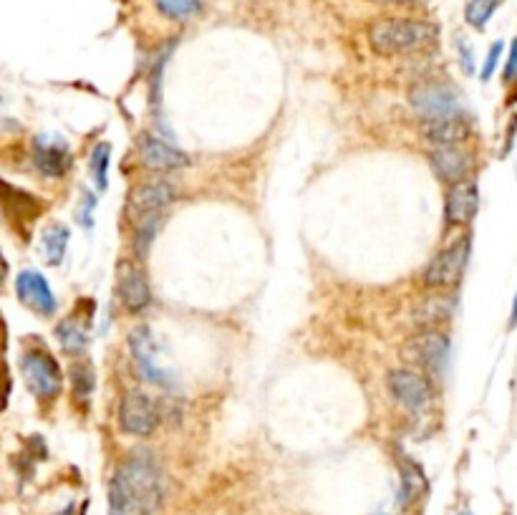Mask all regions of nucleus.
<instances>
[{
  "mask_svg": "<svg viewBox=\"0 0 517 515\" xmlns=\"http://www.w3.org/2000/svg\"><path fill=\"white\" fill-rule=\"evenodd\" d=\"M162 500V468L152 452H134L111 475L109 515H157Z\"/></svg>",
  "mask_w": 517,
  "mask_h": 515,
  "instance_id": "1",
  "label": "nucleus"
},
{
  "mask_svg": "<svg viewBox=\"0 0 517 515\" xmlns=\"http://www.w3.org/2000/svg\"><path fill=\"white\" fill-rule=\"evenodd\" d=\"M437 36L439 31L434 23L414 21V18H381L369 28V43L379 56L424 51L437 41Z\"/></svg>",
  "mask_w": 517,
  "mask_h": 515,
  "instance_id": "2",
  "label": "nucleus"
},
{
  "mask_svg": "<svg viewBox=\"0 0 517 515\" xmlns=\"http://www.w3.org/2000/svg\"><path fill=\"white\" fill-rule=\"evenodd\" d=\"M177 200V190L169 182H152V185L137 187L129 200V218L137 225V238H134V250L139 258H144L157 235L162 213Z\"/></svg>",
  "mask_w": 517,
  "mask_h": 515,
  "instance_id": "3",
  "label": "nucleus"
},
{
  "mask_svg": "<svg viewBox=\"0 0 517 515\" xmlns=\"http://www.w3.org/2000/svg\"><path fill=\"white\" fill-rule=\"evenodd\" d=\"M162 422V407L142 389H129L119 404V427L134 437H149Z\"/></svg>",
  "mask_w": 517,
  "mask_h": 515,
  "instance_id": "4",
  "label": "nucleus"
},
{
  "mask_svg": "<svg viewBox=\"0 0 517 515\" xmlns=\"http://www.w3.org/2000/svg\"><path fill=\"white\" fill-rule=\"evenodd\" d=\"M21 374L26 379L28 389L36 394L38 399H53L59 397L61 384H64V374H61L59 362L51 354L41 349L26 351L21 356Z\"/></svg>",
  "mask_w": 517,
  "mask_h": 515,
  "instance_id": "5",
  "label": "nucleus"
},
{
  "mask_svg": "<svg viewBox=\"0 0 517 515\" xmlns=\"http://www.w3.org/2000/svg\"><path fill=\"white\" fill-rule=\"evenodd\" d=\"M409 104L419 117H424V122L462 114L457 91L452 86L442 84V81H419V84H414L412 91H409Z\"/></svg>",
  "mask_w": 517,
  "mask_h": 515,
  "instance_id": "6",
  "label": "nucleus"
},
{
  "mask_svg": "<svg viewBox=\"0 0 517 515\" xmlns=\"http://www.w3.org/2000/svg\"><path fill=\"white\" fill-rule=\"evenodd\" d=\"M467 258H470V238L454 240L452 245L434 255L432 263L424 271V283L429 288L457 286L467 268Z\"/></svg>",
  "mask_w": 517,
  "mask_h": 515,
  "instance_id": "7",
  "label": "nucleus"
},
{
  "mask_svg": "<svg viewBox=\"0 0 517 515\" xmlns=\"http://www.w3.org/2000/svg\"><path fill=\"white\" fill-rule=\"evenodd\" d=\"M389 392L409 412H419L434 399V387L424 374L396 369L389 374Z\"/></svg>",
  "mask_w": 517,
  "mask_h": 515,
  "instance_id": "8",
  "label": "nucleus"
},
{
  "mask_svg": "<svg viewBox=\"0 0 517 515\" xmlns=\"http://www.w3.org/2000/svg\"><path fill=\"white\" fill-rule=\"evenodd\" d=\"M404 356L412 364L422 367L424 372L437 374L442 372L449 359V339L439 331H424L404 346Z\"/></svg>",
  "mask_w": 517,
  "mask_h": 515,
  "instance_id": "9",
  "label": "nucleus"
},
{
  "mask_svg": "<svg viewBox=\"0 0 517 515\" xmlns=\"http://www.w3.org/2000/svg\"><path fill=\"white\" fill-rule=\"evenodd\" d=\"M129 346H132V356L134 362H137V369L139 374H142L147 382L152 384H169V372L162 367V362H159V344L154 341L152 331L147 329V326H139V329L132 331V336H129Z\"/></svg>",
  "mask_w": 517,
  "mask_h": 515,
  "instance_id": "10",
  "label": "nucleus"
},
{
  "mask_svg": "<svg viewBox=\"0 0 517 515\" xmlns=\"http://www.w3.org/2000/svg\"><path fill=\"white\" fill-rule=\"evenodd\" d=\"M480 208V190L472 180L449 185L447 202H444V215L449 225H467L477 215Z\"/></svg>",
  "mask_w": 517,
  "mask_h": 515,
  "instance_id": "11",
  "label": "nucleus"
},
{
  "mask_svg": "<svg viewBox=\"0 0 517 515\" xmlns=\"http://www.w3.org/2000/svg\"><path fill=\"white\" fill-rule=\"evenodd\" d=\"M16 293L26 306H31L36 314L51 316L56 311V296L46 278L36 271H23L16 278Z\"/></svg>",
  "mask_w": 517,
  "mask_h": 515,
  "instance_id": "12",
  "label": "nucleus"
},
{
  "mask_svg": "<svg viewBox=\"0 0 517 515\" xmlns=\"http://www.w3.org/2000/svg\"><path fill=\"white\" fill-rule=\"evenodd\" d=\"M429 162H432L434 175H437L442 182H447V185L465 182L472 170V157L465 152V149H457V147L432 149V152H429Z\"/></svg>",
  "mask_w": 517,
  "mask_h": 515,
  "instance_id": "13",
  "label": "nucleus"
},
{
  "mask_svg": "<svg viewBox=\"0 0 517 515\" xmlns=\"http://www.w3.org/2000/svg\"><path fill=\"white\" fill-rule=\"evenodd\" d=\"M139 154H142L144 167L157 172L180 170V167L190 165L185 152L175 149L172 144L162 142V139L152 137V134H144V137L139 139Z\"/></svg>",
  "mask_w": 517,
  "mask_h": 515,
  "instance_id": "14",
  "label": "nucleus"
},
{
  "mask_svg": "<svg viewBox=\"0 0 517 515\" xmlns=\"http://www.w3.org/2000/svg\"><path fill=\"white\" fill-rule=\"evenodd\" d=\"M119 298H122L124 308L129 314H142L144 308L152 303V291L144 271H139L132 263H124L119 268Z\"/></svg>",
  "mask_w": 517,
  "mask_h": 515,
  "instance_id": "15",
  "label": "nucleus"
},
{
  "mask_svg": "<svg viewBox=\"0 0 517 515\" xmlns=\"http://www.w3.org/2000/svg\"><path fill=\"white\" fill-rule=\"evenodd\" d=\"M424 139L434 142L437 147H454V144L465 142L467 134H470V124L462 114H454V117H439V119H427L422 124Z\"/></svg>",
  "mask_w": 517,
  "mask_h": 515,
  "instance_id": "16",
  "label": "nucleus"
},
{
  "mask_svg": "<svg viewBox=\"0 0 517 515\" xmlns=\"http://www.w3.org/2000/svg\"><path fill=\"white\" fill-rule=\"evenodd\" d=\"M71 165V152L64 139H36V167L48 177H61Z\"/></svg>",
  "mask_w": 517,
  "mask_h": 515,
  "instance_id": "17",
  "label": "nucleus"
},
{
  "mask_svg": "<svg viewBox=\"0 0 517 515\" xmlns=\"http://www.w3.org/2000/svg\"><path fill=\"white\" fill-rule=\"evenodd\" d=\"M399 473H401V490H399V505L401 508H412L422 500V495L427 493V475L419 468L412 457H401L399 460Z\"/></svg>",
  "mask_w": 517,
  "mask_h": 515,
  "instance_id": "18",
  "label": "nucleus"
},
{
  "mask_svg": "<svg viewBox=\"0 0 517 515\" xmlns=\"http://www.w3.org/2000/svg\"><path fill=\"white\" fill-rule=\"evenodd\" d=\"M66 243H69V228H66V225L53 223L51 228L43 233V248H46L48 263H51V266H59V263L64 261Z\"/></svg>",
  "mask_w": 517,
  "mask_h": 515,
  "instance_id": "19",
  "label": "nucleus"
},
{
  "mask_svg": "<svg viewBox=\"0 0 517 515\" xmlns=\"http://www.w3.org/2000/svg\"><path fill=\"white\" fill-rule=\"evenodd\" d=\"M154 6L172 21H190V18L200 16L202 0H154Z\"/></svg>",
  "mask_w": 517,
  "mask_h": 515,
  "instance_id": "20",
  "label": "nucleus"
},
{
  "mask_svg": "<svg viewBox=\"0 0 517 515\" xmlns=\"http://www.w3.org/2000/svg\"><path fill=\"white\" fill-rule=\"evenodd\" d=\"M56 336H59V344L66 354H81V351L86 349V344H89V339H86V331L71 319H66L64 324H59Z\"/></svg>",
  "mask_w": 517,
  "mask_h": 515,
  "instance_id": "21",
  "label": "nucleus"
},
{
  "mask_svg": "<svg viewBox=\"0 0 517 515\" xmlns=\"http://www.w3.org/2000/svg\"><path fill=\"white\" fill-rule=\"evenodd\" d=\"M71 384H74V394L76 399H89L91 392H94V384H96V374H94V367H91L89 362H74L71 364Z\"/></svg>",
  "mask_w": 517,
  "mask_h": 515,
  "instance_id": "22",
  "label": "nucleus"
},
{
  "mask_svg": "<svg viewBox=\"0 0 517 515\" xmlns=\"http://www.w3.org/2000/svg\"><path fill=\"white\" fill-rule=\"evenodd\" d=\"M502 3H505V0H470V6H467L465 13L467 23H470L472 28H477V31H482Z\"/></svg>",
  "mask_w": 517,
  "mask_h": 515,
  "instance_id": "23",
  "label": "nucleus"
},
{
  "mask_svg": "<svg viewBox=\"0 0 517 515\" xmlns=\"http://www.w3.org/2000/svg\"><path fill=\"white\" fill-rule=\"evenodd\" d=\"M91 170H94V180L99 190H106V172H109V144H96L94 154H91Z\"/></svg>",
  "mask_w": 517,
  "mask_h": 515,
  "instance_id": "24",
  "label": "nucleus"
},
{
  "mask_svg": "<svg viewBox=\"0 0 517 515\" xmlns=\"http://www.w3.org/2000/svg\"><path fill=\"white\" fill-rule=\"evenodd\" d=\"M500 56H502V41H497V43H492L490 54H487L485 66H482V76H480L482 81H490L492 79V74H495L497 64H500Z\"/></svg>",
  "mask_w": 517,
  "mask_h": 515,
  "instance_id": "25",
  "label": "nucleus"
},
{
  "mask_svg": "<svg viewBox=\"0 0 517 515\" xmlns=\"http://www.w3.org/2000/svg\"><path fill=\"white\" fill-rule=\"evenodd\" d=\"M502 79L510 84V81L517 79V38L512 41V48H510V59H507V66H505V76Z\"/></svg>",
  "mask_w": 517,
  "mask_h": 515,
  "instance_id": "26",
  "label": "nucleus"
},
{
  "mask_svg": "<svg viewBox=\"0 0 517 515\" xmlns=\"http://www.w3.org/2000/svg\"><path fill=\"white\" fill-rule=\"evenodd\" d=\"M459 56H462V69L467 71V74H472L475 71V61H472V51L467 43L459 41Z\"/></svg>",
  "mask_w": 517,
  "mask_h": 515,
  "instance_id": "27",
  "label": "nucleus"
},
{
  "mask_svg": "<svg viewBox=\"0 0 517 515\" xmlns=\"http://www.w3.org/2000/svg\"><path fill=\"white\" fill-rule=\"evenodd\" d=\"M374 3H381V6H412V3H419V0H374Z\"/></svg>",
  "mask_w": 517,
  "mask_h": 515,
  "instance_id": "28",
  "label": "nucleus"
},
{
  "mask_svg": "<svg viewBox=\"0 0 517 515\" xmlns=\"http://www.w3.org/2000/svg\"><path fill=\"white\" fill-rule=\"evenodd\" d=\"M517 324V296H515V303H512V326Z\"/></svg>",
  "mask_w": 517,
  "mask_h": 515,
  "instance_id": "29",
  "label": "nucleus"
}]
</instances>
